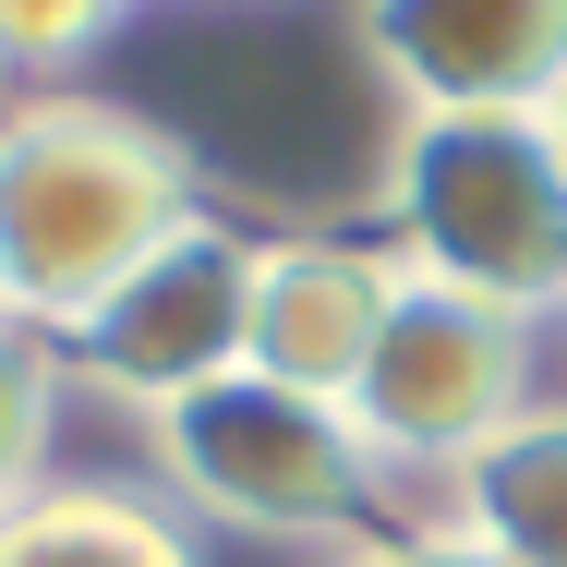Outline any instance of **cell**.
Instances as JSON below:
<instances>
[{
	"mask_svg": "<svg viewBox=\"0 0 567 567\" xmlns=\"http://www.w3.org/2000/svg\"><path fill=\"white\" fill-rule=\"evenodd\" d=\"M194 157L121 97H12L0 110V327L73 339L121 278L194 229Z\"/></svg>",
	"mask_w": 567,
	"mask_h": 567,
	"instance_id": "obj_1",
	"label": "cell"
},
{
	"mask_svg": "<svg viewBox=\"0 0 567 567\" xmlns=\"http://www.w3.org/2000/svg\"><path fill=\"white\" fill-rule=\"evenodd\" d=\"M386 254L495 315H567V157L544 121H399Z\"/></svg>",
	"mask_w": 567,
	"mask_h": 567,
	"instance_id": "obj_2",
	"label": "cell"
},
{
	"mask_svg": "<svg viewBox=\"0 0 567 567\" xmlns=\"http://www.w3.org/2000/svg\"><path fill=\"white\" fill-rule=\"evenodd\" d=\"M157 471L229 519V532H350L374 507V471L386 458L362 447L339 399H302V386H266V374H218L194 386L182 411H157Z\"/></svg>",
	"mask_w": 567,
	"mask_h": 567,
	"instance_id": "obj_3",
	"label": "cell"
},
{
	"mask_svg": "<svg viewBox=\"0 0 567 567\" xmlns=\"http://www.w3.org/2000/svg\"><path fill=\"white\" fill-rule=\"evenodd\" d=\"M374 458H471L532 411V315H495L471 290H435L399 266V302L374 327V362L339 399Z\"/></svg>",
	"mask_w": 567,
	"mask_h": 567,
	"instance_id": "obj_4",
	"label": "cell"
},
{
	"mask_svg": "<svg viewBox=\"0 0 567 567\" xmlns=\"http://www.w3.org/2000/svg\"><path fill=\"white\" fill-rule=\"evenodd\" d=\"M241 327H254V241L218 229V218H194L61 339V374L110 386L133 411H182L194 386L241 374Z\"/></svg>",
	"mask_w": 567,
	"mask_h": 567,
	"instance_id": "obj_5",
	"label": "cell"
},
{
	"mask_svg": "<svg viewBox=\"0 0 567 567\" xmlns=\"http://www.w3.org/2000/svg\"><path fill=\"white\" fill-rule=\"evenodd\" d=\"M362 61L411 121H544L567 85V0H386L362 12Z\"/></svg>",
	"mask_w": 567,
	"mask_h": 567,
	"instance_id": "obj_6",
	"label": "cell"
},
{
	"mask_svg": "<svg viewBox=\"0 0 567 567\" xmlns=\"http://www.w3.org/2000/svg\"><path fill=\"white\" fill-rule=\"evenodd\" d=\"M399 302V254L386 241H254V327H241V374L302 386V399H350L374 327Z\"/></svg>",
	"mask_w": 567,
	"mask_h": 567,
	"instance_id": "obj_7",
	"label": "cell"
},
{
	"mask_svg": "<svg viewBox=\"0 0 567 567\" xmlns=\"http://www.w3.org/2000/svg\"><path fill=\"white\" fill-rule=\"evenodd\" d=\"M458 532L495 567H567V411H519L495 447L458 458Z\"/></svg>",
	"mask_w": 567,
	"mask_h": 567,
	"instance_id": "obj_8",
	"label": "cell"
},
{
	"mask_svg": "<svg viewBox=\"0 0 567 567\" xmlns=\"http://www.w3.org/2000/svg\"><path fill=\"white\" fill-rule=\"evenodd\" d=\"M0 567H194V544H182V519H157L145 495L49 483L37 507L0 519Z\"/></svg>",
	"mask_w": 567,
	"mask_h": 567,
	"instance_id": "obj_9",
	"label": "cell"
},
{
	"mask_svg": "<svg viewBox=\"0 0 567 567\" xmlns=\"http://www.w3.org/2000/svg\"><path fill=\"white\" fill-rule=\"evenodd\" d=\"M49 435H61V350L0 327V519L49 495Z\"/></svg>",
	"mask_w": 567,
	"mask_h": 567,
	"instance_id": "obj_10",
	"label": "cell"
},
{
	"mask_svg": "<svg viewBox=\"0 0 567 567\" xmlns=\"http://www.w3.org/2000/svg\"><path fill=\"white\" fill-rule=\"evenodd\" d=\"M110 37V12H24L0 0V73H37V61H85Z\"/></svg>",
	"mask_w": 567,
	"mask_h": 567,
	"instance_id": "obj_11",
	"label": "cell"
},
{
	"mask_svg": "<svg viewBox=\"0 0 567 567\" xmlns=\"http://www.w3.org/2000/svg\"><path fill=\"white\" fill-rule=\"evenodd\" d=\"M350 567H495L471 532H411V544H386V556H350Z\"/></svg>",
	"mask_w": 567,
	"mask_h": 567,
	"instance_id": "obj_12",
	"label": "cell"
},
{
	"mask_svg": "<svg viewBox=\"0 0 567 567\" xmlns=\"http://www.w3.org/2000/svg\"><path fill=\"white\" fill-rule=\"evenodd\" d=\"M544 133H556V157H567V85H556V110H544Z\"/></svg>",
	"mask_w": 567,
	"mask_h": 567,
	"instance_id": "obj_13",
	"label": "cell"
}]
</instances>
